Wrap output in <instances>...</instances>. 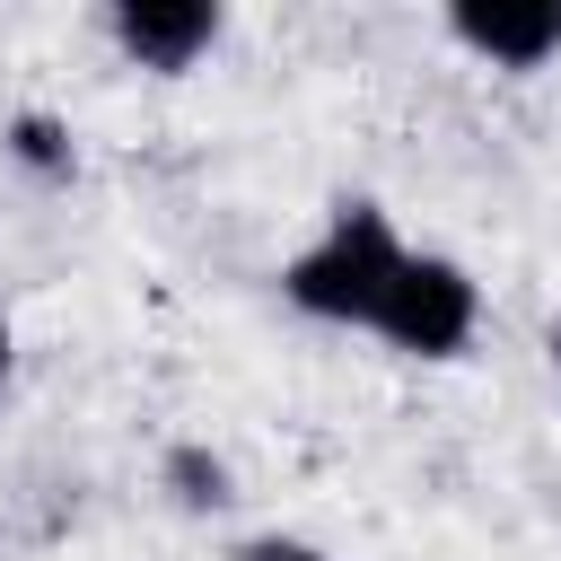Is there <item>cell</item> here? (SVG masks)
<instances>
[{
    "mask_svg": "<svg viewBox=\"0 0 561 561\" xmlns=\"http://www.w3.org/2000/svg\"><path fill=\"white\" fill-rule=\"evenodd\" d=\"M9 158H18L35 184H70V175H79V140H70V123H61V114H35V105L9 123Z\"/></svg>",
    "mask_w": 561,
    "mask_h": 561,
    "instance_id": "obj_5",
    "label": "cell"
},
{
    "mask_svg": "<svg viewBox=\"0 0 561 561\" xmlns=\"http://www.w3.org/2000/svg\"><path fill=\"white\" fill-rule=\"evenodd\" d=\"M105 26H114V44H123V61L175 79V70H193V61L219 44V0H114Z\"/></svg>",
    "mask_w": 561,
    "mask_h": 561,
    "instance_id": "obj_3",
    "label": "cell"
},
{
    "mask_svg": "<svg viewBox=\"0 0 561 561\" xmlns=\"http://www.w3.org/2000/svg\"><path fill=\"white\" fill-rule=\"evenodd\" d=\"M167 491H175V508L210 517V508H228V500H237V473H228V456H210V447L175 438V447H167Z\"/></svg>",
    "mask_w": 561,
    "mask_h": 561,
    "instance_id": "obj_6",
    "label": "cell"
},
{
    "mask_svg": "<svg viewBox=\"0 0 561 561\" xmlns=\"http://www.w3.org/2000/svg\"><path fill=\"white\" fill-rule=\"evenodd\" d=\"M9 359H18V342H9V324H0V394H9Z\"/></svg>",
    "mask_w": 561,
    "mask_h": 561,
    "instance_id": "obj_8",
    "label": "cell"
},
{
    "mask_svg": "<svg viewBox=\"0 0 561 561\" xmlns=\"http://www.w3.org/2000/svg\"><path fill=\"white\" fill-rule=\"evenodd\" d=\"M482 324V289L456 254H403L386 307H377V333L403 351V359H456Z\"/></svg>",
    "mask_w": 561,
    "mask_h": 561,
    "instance_id": "obj_2",
    "label": "cell"
},
{
    "mask_svg": "<svg viewBox=\"0 0 561 561\" xmlns=\"http://www.w3.org/2000/svg\"><path fill=\"white\" fill-rule=\"evenodd\" d=\"M403 254L412 245L394 237V219L377 202H333V219L280 263V298L316 324H368L377 333V307H386Z\"/></svg>",
    "mask_w": 561,
    "mask_h": 561,
    "instance_id": "obj_1",
    "label": "cell"
},
{
    "mask_svg": "<svg viewBox=\"0 0 561 561\" xmlns=\"http://www.w3.org/2000/svg\"><path fill=\"white\" fill-rule=\"evenodd\" d=\"M237 561H324L307 535H254V543H237Z\"/></svg>",
    "mask_w": 561,
    "mask_h": 561,
    "instance_id": "obj_7",
    "label": "cell"
},
{
    "mask_svg": "<svg viewBox=\"0 0 561 561\" xmlns=\"http://www.w3.org/2000/svg\"><path fill=\"white\" fill-rule=\"evenodd\" d=\"M447 35L491 70H543L561 53V0H456Z\"/></svg>",
    "mask_w": 561,
    "mask_h": 561,
    "instance_id": "obj_4",
    "label": "cell"
},
{
    "mask_svg": "<svg viewBox=\"0 0 561 561\" xmlns=\"http://www.w3.org/2000/svg\"><path fill=\"white\" fill-rule=\"evenodd\" d=\"M543 351H552V377H561V324H552V333H543Z\"/></svg>",
    "mask_w": 561,
    "mask_h": 561,
    "instance_id": "obj_9",
    "label": "cell"
}]
</instances>
